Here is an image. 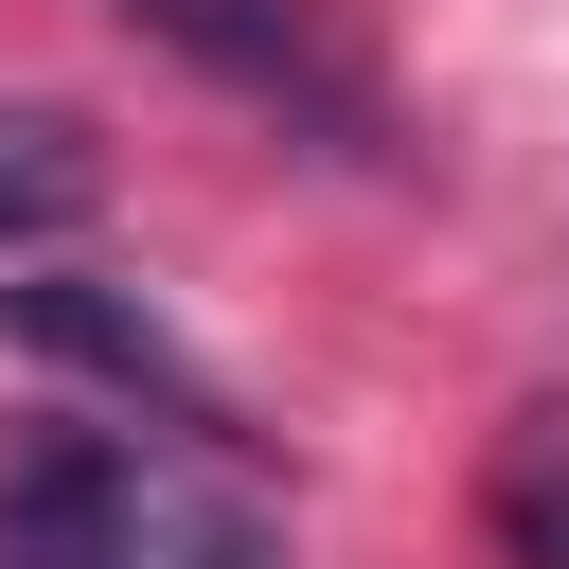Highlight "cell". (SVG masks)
Returning <instances> with one entry per match:
<instances>
[{
  "mask_svg": "<svg viewBox=\"0 0 569 569\" xmlns=\"http://www.w3.org/2000/svg\"><path fill=\"white\" fill-rule=\"evenodd\" d=\"M0 338H18V356H53V373H89V391H124V409H160L178 445H249V427H231V391L160 338V302H142V284H89V267H0Z\"/></svg>",
  "mask_w": 569,
  "mask_h": 569,
  "instance_id": "obj_1",
  "label": "cell"
},
{
  "mask_svg": "<svg viewBox=\"0 0 569 569\" xmlns=\"http://www.w3.org/2000/svg\"><path fill=\"white\" fill-rule=\"evenodd\" d=\"M107 18H142L178 71H213L231 107H284L302 142H356L373 160V89H356V53L320 36V0H107Z\"/></svg>",
  "mask_w": 569,
  "mask_h": 569,
  "instance_id": "obj_2",
  "label": "cell"
},
{
  "mask_svg": "<svg viewBox=\"0 0 569 569\" xmlns=\"http://www.w3.org/2000/svg\"><path fill=\"white\" fill-rule=\"evenodd\" d=\"M142 533H160V498L107 427H36L0 462V569H142Z\"/></svg>",
  "mask_w": 569,
  "mask_h": 569,
  "instance_id": "obj_3",
  "label": "cell"
},
{
  "mask_svg": "<svg viewBox=\"0 0 569 569\" xmlns=\"http://www.w3.org/2000/svg\"><path fill=\"white\" fill-rule=\"evenodd\" d=\"M107 213V142H89V107H0V267H36V249H71Z\"/></svg>",
  "mask_w": 569,
  "mask_h": 569,
  "instance_id": "obj_4",
  "label": "cell"
},
{
  "mask_svg": "<svg viewBox=\"0 0 569 569\" xmlns=\"http://www.w3.org/2000/svg\"><path fill=\"white\" fill-rule=\"evenodd\" d=\"M480 533H498V569H569V391L498 427V462H480Z\"/></svg>",
  "mask_w": 569,
  "mask_h": 569,
  "instance_id": "obj_5",
  "label": "cell"
}]
</instances>
